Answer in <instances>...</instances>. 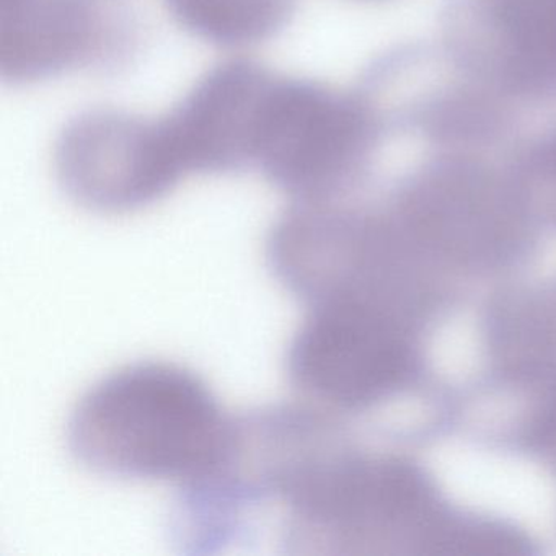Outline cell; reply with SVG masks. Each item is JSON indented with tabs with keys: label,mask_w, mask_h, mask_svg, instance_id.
Instances as JSON below:
<instances>
[{
	"label": "cell",
	"mask_w": 556,
	"mask_h": 556,
	"mask_svg": "<svg viewBox=\"0 0 556 556\" xmlns=\"http://www.w3.org/2000/svg\"><path fill=\"white\" fill-rule=\"evenodd\" d=\"M232 426L201 377L149 361L122 367L84 393L67 422V445L102 477L185 484L219 464Z\"/></svg>",
	"instance_id": "1"
},
{
	"label": "cell",
	"mask_w": 556,
	"mask_h": 556,
	"mask_svg": "<svg viewBox=\"0 0 556 556\" xmlns=\"http://www.w3.org/2000/svg\"><path fill=\"white\" fill-rule=\"evenodd\" d=\"M262 64L247 60L207 71L164 123L185 174H227L255 167L256 141L275 86Z\"/></svg>",
	"instance_id": "5"
},
{
	"label": "cell",
	"mask_w": 556,
	"mask_h": 556,
	"mask_svg": "<svg viewBox=\"0 0 556 556\" xmlns=\"http://www.w3.org/2000/svg\"><path fill=\"white\" fill-rule=\"evenodd\" d=\"M425 542L432 553L519 555L527 552V542L519 533L491 523H442L428 530Z\"/></svg>",
	"instance_id": "8"
},
{
	"label": "cell",
	"mask_w": 556,
	"mask_h": 556,
	"mask_svg": "<svg viewBox=\"0 0 556 556\" xmlns=\"http://www.w3.org/2000/svg\"><path fill=\"white\" fill-rule=\"evenodd\" d=\"M54 167L74 203L102 214L142 210L187 175L162 119L116 110H93L67 123Z\"/></svg>",
	"instance_id": "4"
},
{
	"label": "cell",
	"mask_w": 556,
	"mask_h": 556,
	"mask_svg": "<svg viewBox=\"0 0 556 556\" xmlns=\"http://www.w3.org/2000/svg\"><path fill=\"white\" fill-rule=\"evenodd\" d=\"M369 141V116L357 100L314 80L276 77L255 167L294 201H325L356 170Z\"/></svg>",
	"instance_id": "3"
},
{
	"label": "cell",
	"mask_w": 556,
	"mask_h": 556,
	"mask_svg": "<svg viewBox=\"0 0 556 556\" xmlns=\"http://www.w3.org/2000/svg\"><path fill=\"white\" fill-rule=\"evenodd\" d=\"M305 308L286 354V374L299 395L359 409L405 383L412 370L408 340L367 294L340 292Z\"/></svg>",
	"instance_id": "2"
},
{
	"label": "cell",
	"mask_w": 556,
	"mask_h": 556,
	"mask_svg": "<svg viewBox=\"0 0 556 556\" xmlns=\"http://www.w3.org/2000/svg\"><path fill=\"white\" fill-rule=\"evenodd\" d=\"M100 31L93 0H2V77L25 84L64 73L92 54Z\"/></svg>",
	"instance_id": "6"
},
{
	"label": "cell",
	"mask_w": 556,
	"mask_h": 556,
	"mask_svg": "<svg viewBox=\"0 0 556 556\" xmlns=\"http://www.w3.org/2000/svg\"><path fill=\"white\" fill-rule=\"evenodd\" d=\"M165 5L194 37L237 48L278 34L288 24L295 0H165Z\"/></svg>",
	"instance_id": "7"
}]
</instances>
